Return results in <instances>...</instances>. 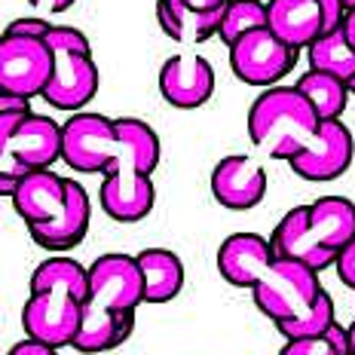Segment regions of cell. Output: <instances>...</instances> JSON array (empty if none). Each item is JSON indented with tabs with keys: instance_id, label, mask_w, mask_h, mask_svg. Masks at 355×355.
Wrapping results in <instances>:
<instances>
[{
	"instance_id": "obj_8",
	"label": "cell",
	"mask_w": 355,
	"mask_h": 355,
	"mask_svg": "<svg viewBox=\"0 0 355 355\" xmlns=\"http://www.w3.org/2000/svg\"><path fill=\"white\" fill-rule=\"evenodd\" d=\"M297 64V49L279 40L270 28H257L230 46V68L248 86L272 89Z\"/></svg>"
},
{
	"instance_id": "obj_16",
	"label": "cell",
	"mask_w": 355,
	"mask_h": 355,
	"mask_svg": "<svg viewBox=\"0 0 355 355\" xmlns=\"http://www.w3.org/2000/svg\"><path fill=\"white\" fill-rule=\"evenodd\" d=\"M89 218H92V205H89V193L80 181L68 178V202L64 211L55 220L40 227H28V236L34 239V245L46 251H71L86 239L89 233Z\"/></svg>"
},
{
	"instance_id": "obj_25",
	"label": "cell",
	"mask_w": 355,
	"mask_h": 355,
	"mask_svg": "<svg viewBox=\"0 0 355 355\" xmlns=\"http://www.w3.org/2000/svg\"><path fill=\"white\" fill-rule=\"evenodd\" d=\"M49 31H53V25H49L43 16H21V19H12L3 34L6 37H37V40H46Z\"/></svg>"
},
{
	"instance_id": "obj_2",
	"label": "cell",
	"mask_w": 355,
	"mask_h": 355,
	"mask_svg": "<svg viewBox=\"0 0 355 355\" xmlns=\"http://www.w3.org/2000/svg\"><path fill=\"white\" fill-rule=\"evenodd\" d=\"M349 242H355V202L346 196H319L313 205H294L270 236L276 257L300 261L319 272L334 266Z\"/></svg>"
},
{
	"instance_id": "obj_14",
	"label": "cell",
	"mask_w": 355,
	"mask_h": 355,
	"mask_svg": "<svg viewBox=\"0 0 355 355\" xmlns=\"http://www.w3.org/2000/svg\"><path fill=\"white\" fill-rule=\"evenodd\" d=\"M272 261L276 251L270 239L257 233H233L218 248V272L233 288H254Z\"/></svg>"
},
{
	"instance_id": "obj_12",
	"label": "cell",
	"mask_w": 355,
	"mask_h": 355,
	"mask_svg": "<svg viewBox=\"0 0 355 355\" xmlns=\"http://www.w3.org/2000/svg\"><path fill=\"white\" fill-rule=\"evenodd\" d=\"M159 92L178 110H196L214 95V68L193 53L172 55L159 68Z\"/></svg>"
},
{
	"instance_id": "obj_26",
	"label": "cell",
	"mask_w": 355,
	"mask_h": 355,
	"mask_svg": "<svg viewBox=\"0 0 355 355\" xmlns=\"http://www.w3.org/2000/svg\"><path fill=\"white\" fill-rule=\"evenodd\" d=\"M279 355H340L328 337H303V340H285Z\"/></svg>"
},
{
	"instance_id": "obj_17",
	"label": "cell",
	"mask_w": 355,
	"mask_h": 355,
	"mask_svg": "<svg viewBox=\"0 0 355 355\" xmlns=\"http://www.w3.org/2000/svg\"><path fill=\"white\" fill-rule=\"evenodd\" d=\"M266 28L300 53L324 34V10L319 0H270L266 3Z\"/></svg>"
},
{
	"instance_id": "obj_27",
	"label": "cell",
	"mask_w": 355,
	"mask_h": 355,
	"mask_svg": "<svg viewBox=\"0 0 355 355\" xmlns=\"http://www.w3.org/2000/svg\"><path fill=\"white\" fill-rule=\"evenodd\" d=\"M337 276H340V282L343 285H349L352 291H355V242H349L343 251H340V257H337Z\"/></svg>"
},
{
	"instance_id": "obj_1",
	"label": "cell",
	"mask_w": 355,
	"mask_h": 355,
	"mask_svg": "<svg viewBox=\"0 0 355 355\" xmlns=\"http://www.w3.org/2000/svg\"><path fill=\"white\" fill-rule=\"evenodd\" d=\"M141 303L144 279L138 257L120 251L95 257L89 266V297L83 303V324L73 349L105 355L123 346L135 331V309Z\"/></svg>"
},
{
	"instance_id": "obj_32",
	"label": "cell",
	"mask_w": 355,
	"mask_h": 355,
	"mask_svg": "<svg viewBox=\"0 0 355 355\" xmlns=\"http://www.w3.org/2000/svg\"><path fill=\"white\" fill-rule=\"evenodd\" d=\"M343 34H346V40H349L352 49H355V10L346 12V19H343Z\"/></svg>"
},
{
	"instance_id": "obj_21",
	"label": "cell",
	"mask_w": 355,
	"mask_h": 355,
	"mask_svg": "<svg viewBox=\"0 0 355 355\" xmlns=\"http://www.w3.org/2000/svg\"><path fill=\"white\" fill-rule=\"evenodd\" d=\"M58 291L73 294L80 303H86L89 297V266L71 261V257H49L31 272V291Z\"/></svg>"
},
{
	"instance_id": "obj_10",
	"label": "cell",
	"mask_w": 355,
	"mask_h": 355,
	"mask_svg": "<svg viewBox=\"0 0 355 355\" xmlns=\"http://www.w3.org/2000/svg\"><path fill=\"white\" fill-rule=\"evenodd\" d=\"M83 324V303L73 294L49 288V291H31L21 309V328L31 340L46 346H73Z\"/></svg>"
},
{
	"instance_id": "obj_19",
	"label": "cell",
	"mask_w": 355,
	"mask_h": 355,
	"mask_svg": "<svg viewBox=\"0 0 355 355\" xmlns=\"http://www.w3.org/2000/svg\"><path fill=\"white\" fill-rule=\"evenodd\" d=\"M224 12H196L184 0H157V21L172 40H190L202 43L220 31Z\"/></svg>"
},
{
	"instance_id": "obj_11",
	"label": "cell",
	"mask_w": 355,
	"mask_h": 355,
	"mask_svg": "<svg viewBox=\"0 0 355 355\" xmlns=\"http://www.w3.org/2000/svg\"><path fill=\"white\" fill-rule=\"evenodd\" d=\"M352 157H355V138L346 129V123L322 120L313 144L306 150H300L288 166L303 181L324 184V181H337L340 175H346V168L352 166Z\"/></svg>"
},
{
	"instance_id": "obj_20",
	"label": "cell",
	"mask_w": 355,
	"mask_h": 355,
	"mask_svg": "<svg viewBox=\"0 0 355 355\" xmlns=\"http://www.w3.org/2000/svg\"><path fill=\"white\" fill-rule=\"evenodd\" d=\"M306 58H309V71H322V73H331V77L343 80L349 86V80L355 77V49L352 43L346 40L343 28L331 34H322L313 46L306 49Z\"/></svg>"
},
{
	"instance_id": "obj_7",
	"label": "cell",
	"mask_w": 355,
	"mask_h": 355,
	"mask_svg": "<svg viewBox=\"0 0 355 355\" xmlns=\"http://www.w3.org/2000/svg\"><path fill=\"white\" fill-rule=\"evenodd\" d=\"M64 150V125L53 116L34 114L6 144H0V175L21 181L31 172L53 168Z\"/></svg>"
},
{
	"instance_id": "obj_13",
	"label": "cell",
	"mask_w": 355,
	"mask_h": 355,
	"mask_svg": "<svg viewBox=\"0 0 355 355\" xmlns=\"http://www.w3.org/2000/svg\"><path fill=\"white\" fill-rule=\"evenodd\" d=\"M266 168L257 159L233 153L224 157L211 172V196L230 211H248L266 196Z\"/></svg>"
},
{
	"instance_id": "obj_4",
	"label": "cell",
	"mask_w": 355,
	"mask_h": 355,
	"mask_svg": "<svg viewBox=\"0 0 355 355\" xmlns=\"http://www.w3.org/2000/svg\"><path fill=\"white\" fill-rule=\"evenodd\" d=\"M46 46L55 55V71L43 98L55 110L80 114L95 98L101 83L98 64L92 62V46L86 34L71 25H53V31L46 34Z\"/></svg>"
},
{
	"instance_id": "obj_31",
	"label": "cell",
	"mask_w": 355,
	"mask_h": 355,
	"mask_svg": "<svg viewBox=\"0 0 355 355\" xmlns=\"http://www.w3.org/2000/svg\"><path fill=\"white\" fill-rule=\"evenodd\" d=\"M184 3L196 12H220L230 6V0H184Z\"/></svg>"
},
{
	"instance_id": "obj_33",
	"label": "cell",
	"mask_w": 355,
	"mask_h": 355,
	"mask_svg": "<svg viewBox=\"0 0 355 355\" xmlns=\"http://www.w3.org/2000/svg\"><path fill=\"white\" fill-rule=\"evenodd\" d=\"M349 349H352V355H355V322L349 324Z\"/></svg>"
},
{
	"instance_id": "obj_22",
	"label": "cell",
	"mask_w": 355,
	"mask_h": 355,
	"mask_svg": "<svg viewBox=\"0 0 355 355\" xmlns=\"http://www.w3.org/2000/svg\"><path fill=\"white\" fill-rule=\"evenodd\" d=\"M297 89L306 95V101L315 107L322 120H340V114L349 105V86L343 80L322 71H306L297 77Z\"/></svg>"
},
{
	"instance_id": "obj_28",
	"label": "cell",
	"mask_w": 355,
	"mask_h": 355,
	"mask_svg": "<svg viewBox=\"0 0 355 355\" xmlns=\"http://www.w3.org/2000/svg\"><path fill=\"white\" fill-rule=\"evenodd\" d=\"M6 355H58L55 346H46V343H40V340H21V343H16Z\"/></svg>"
},
{
	"instance_id": "obj_35",
	"label": "cell",
	"mask_w": 355,
	"mask_h": 355,
	"mask_svg": "<svg viewBox=\"0 0 355 355\" xmlns=\"http://www.w3.org/2000/svg\"><path fill=\"white\" fill-rule=\"evenodd\" d=\"M349 92H352V95H355V77H352V80H349Z\"/></svg>"
},
{
	"instance_id": "obj_30",
	"label": "cell",
	"mask_w": 355,
	"mask_h": 355,
	"mask_svg": "<svg viewBox=\"0 0 355 355\" xmlns=\"http://www.w3.org/2000/svg\"><path fill=\"white\" fill-rule=\"evenodd\" d=\"M28 3L40 12H64V10H71L77 0H28Z\"/></svg>"
},
{
	"instance_id": "obj_3",
	"label": "cell",
	"mask_w": 355,
	"mask_h": 355,
	"mask_svg": "<svg viewBox=\"0 0 355 355\" xmlns=\"http://www.w3.org/2000/svg\"><path fill=\"white\" fill-rule=\"evenodd\" d=\"M322 116L297 86L263 89L248 110V135L266 157L291 162L313 144Z\"/></svg>"
},
{
	"instance_id": "obj_34",
	"label": "cell",
	"mask_w": 355,
	"mask_h": 355,
	"mask_svg": "<svg viewBox=\"0 0 355 355\" xmlns=\"http://www.w3.org/2000/svg\"><path fill=\"white\" fill-rule=\"evenodd\" d=\"M343 6H346V12L355 10V0H343Z\"/></svg>"
},
{
	"instance_id": "obj_6",
	"label": "cell",
	"mask_w": 355,
	"mask_h": 355,
	"mask_svg": "<svg viewBox=\"0 0 355 355\" xmlns=\"http://www.w3.org/2000/svg\"><path fill=\"white\" fill-rule=\"evenodd\" d=\"M123 157L116 125L105 114H73L64 123L62 162L80 175H105Z\"/></svg>"
},
{
	"instance_id": "obj_15",
	"label": "cell",
	"mask_w": 355,
	"mask_h": 355,
	"mask_svg": "<svg viewBox=\"0 0 355 355\" xmlns=\"http://www.w3.org/2000/svg\"><path fill=\"white\" fill-rule=\"evenodd\" d=\"M64 202H68V178L55 175L53 168L25 175L19 190L12 193V209L28 227L55 220L64 211Z\"/></svg>"
},
{
	"instance_id": "obj_24",
	"label": "cell",
	"mask_w": 355,
	"mask_h": 355,
	"mask_svg": "<svg viewBox=\"0 0 355 355\" xmlns=\"http://www.w3.org/2000/svg\"><path fill=\"white\" fill-rule=\"evenodd\" d=\"M257 28H266V3H261V0H230L218 37L227 46H233L239 37L257 31Z\"/></svg>"
},
{
	"instance_id": "obj_23",
	"label": "cell",
	"mask_w": 355,
	"mask_h": 355,
	"mask_svg": "<svg viewBox=\"0 0 355 355\" xmlns=\"http://www.w3.org/2000/svg\"><path fill=\"white\" fill-rule=\"evenodd\" d=\"M334 297L328 291H322L315 303L300 315V319H291V322H279L276 331L282 334L285 340H303V337H324L328 328L334 324Z\"/></svg>"
},
{
	"instance_id": "obj_36",
	"label": "cell",
	"mask_w": 355,
	"mask_h": 355,
	"mask_svg": "<svg viewBox=\"0 0 355 355\" xmlns=\"http://www.w3.org/2000/svg\"><path fill=\"white\" fill-rule=\"evenodd\" d=\"M77 355H95V352H77Z\"/></svg>"
},
{
	"instance_id": "obj_5",
	"label": "cell",
	"mask_w": 355,
	"mask_h": 355,
	"mask_svg": "<svg viewBox=\"0 0 355 355\" xmlns=\"http://www.w3.org/2000/svg\"><path fill=\"white\" fill-rule=\"evenodd\" d=\"M324 291L319 270L300 263V261H288V257H276L266 272L257 279V285L251 288L254 306L270 319L272 324L279 322H291L300 319L309 306L315 303V297Z\"/></svg>"
},
{
	"instance_id": "obj_9",
	"label": "cell",
	"mask_w": 355,
	"mask_h": 355,
	"mask_svg": "<svg viewBox=\"0 0 355 355\" xmlns=\"http://www.w3.org/2000/svg\"><path fill=\"white\" fill-rule=\"evenodd\" d=\"M55 55L46 40L37 37H6L0 40V89L21 98L43 95L53 80Z\"/></svg>"
},
{
	"instance_id": "obj_18",
	"label": "cell",
	"mask_w": 355,
	"mask_h": 355,
	"mask_svg": "<svg viewBox=\"0 0 355 355\" xmlns=\"http://www.w3.org/2000/svg\"><path fill=\"white\" fill-rule=\"evenodd\" d=\"M138 257L144 279V303H168L184 288V263L168 248H144Z\"/></svg>"
},
{
	"instance_id": "obj_29",
	"label": "cell",
	"mask_w": 355,
	"mask_h": 355,
	"mask_svg": "<svg viewBox=\"0 0 355 355\" xmlns=\"http://www.w3.org/2000/svg\"><path fill=\"white\" fill-rule=\"evenodd\" d=\"M324 337H328V343L334 346L340 355H352V349H349V328H346V324H337V322H334V324L328 328V334H324Z\"/></svg>"
}]
</instances>
